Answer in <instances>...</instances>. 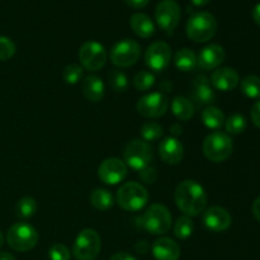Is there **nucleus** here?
<instances>
[{"label":"nucleus","mask_w":260,"mask_h":260,"mask_svg":"<svg viewBox=\"0 0 260 260\" xmlns=\"http://www.w3.org/2000/svg\"><path fill=\"white\" fill-rule=\"evenodd\" d=\"M83 73L84 69L80 65H78V63H70V65H68L63 69L62 78L66 84L74 85V84H78L83 79Z\"/></svg>","instance_id":"nucleus-34"},{"label":"nucleus","mask_w":260,"mask_h":260,"mask_svg":"<svg viewBox=\"0 0 260 260\" xmlns=\"http://www.w3.org/2000/svg\"><path fill=\"white\" fill-rule=\"evenodd\" d=\"M81 91L88 101L93 103H98L104 98L106 94V85L103 80L96 75L86 76L81 84Z\"/></svg>","instance_id":"nucleus-21"},{"label":"nucleus","mask_w":260,"mask_h":260,"mask_svg":"<svg viewBox=\"0 0 260 260\" xmlns=\"http://www.w3.org/2000/svg\"><path fill=\"white\" fill-rule=\"evenodd\" d=\"M172 112L180 121H188L194 114V104L185 96H175L172 102Z\"/></svg>","instance_id":"nucleus-23"},{"label":"nucleus","mask_w":260,"mask_h":260,"mask_svg":"<svg viewBox=\"0 0 260 260\" xmlns=\"http://www.w3.org/2000/svg\"><path fill=\"white\" fill-rule=\"evenodd\" d=\"M116 202L127 212H137L149 202V192L142 184L136 182L124 183L116 194Z\"/></svg>","instance_id":"nucleus-2"},{"label":"nucleus","mask_w":260,"mask_h":260,"mask_svg":"<svg viewBox=\"0 0 260 260\" xmlns=\"http://www.w3.org/2000/svg\"><path fill=\"white\" fill-rule=\"evenodd\" d=\"M210 81L217 90L230 91L239 85L240 78L233 68H220L213 71Z\"/></svg>","instance_id":"nucleus-18"},{"label":"nucleus","mask_w":260,"mask_h":260,"mask_svg":"<svg viewBox=\"0 0 260 260\" xmlns=\"http://www.w3.org/2000/svg\"><path fill=\"white\" fill-rule=\"evenodd\" d=\"M140 56H141V46L136 41L128 38L118 41L112 47L109 53L112 63L122 69L135 65L139 61Z\"/></svg>","instance_id":"nucleus-9"},{"label":"nucleus","mask_w":260,"mask_h":260,"mask_svg":"<svg viewBox=\"0 0 260 260\" xmlns=\"http://www.w3.org/2000/svg\"><path fill=\"white\" fill-rule=\"evenodd\" d=\"M203 154L210 161L222 162L231 156L234 144L228 134L221 131L211 132L203 141Z\"/></svg>","instance_id":"nucleus-4"},{"label":"nucleus","mask_w":260,"mask_h":260,"mask_svg":"<svg viewBox=\"0 0 260 260\" xmlns=\"http://www.w3.org/2000/svg\"><path fill=\"white\" fill-rule=\"evenodd\" d=\"M15 53V45L10 38L0 36V61L12 58Z\"/></svg>","instance_id":"nucleus-35"},{"label":"nucleus","mask_w":260,"mask_h":260,"mask_svg":"<svg viewBox=\"0 0 260 260\" xmlns=\"http://www.w3.org/2000/svg\"><path fill=\"white\" fill-rule=\"evenodd\" d=\"M226 131L231 135H240L246 128V119L241 114H231L228 119H225Z\"/></svg>","instance_id":"nucleus-31"},{"label":"nucleus","mask_w":260,"mask_h":260,"mask_svg":"<svg viewBox=\"0 0 260 260\" xmlns=\"http://www.w3.org/2000/svg\"><path fill=\"white\" fill-rule=\"evenodd\" d=\"M129 25H131L135 35L141 38H150L155 33L154 22L149 15L144 14V13H135L129 18Z\"/></svg>","instance_id":"nucleus-22"},{"label":"nucleus","mask_w":260,"mask_h":260,"mask_svg":"<svg viewBox=\"0 0 260 260\" xmlns=\"http://www.w3.org/2000/svg\"><path fill=\"white\" fill-rule=\"evenodd\" d=\"M124 2L128 7L134 8V9H142L149 4L150 0H124Z\"/></svg>","instance_id":"nucleus-39"},{"label":"nucleus","mask_w":260,"mask_h":260,"mask_svg":"<svg viewBox=\"0 0 260 260\" xmlns=\"http://www.w3.org/2000/svg\"><path fill=\"white\" fill-rule=\"evenodd\" d=\"M48 256L51 260H70V250L63 244H53L48 250Z\"/></svg>","instance_id":"nucleus-36"},{"label":"nucleus","mask_w":260,"mask_h":260,"mask_svg":"<svg viewBox=\"0 0 260 260\" xmlns=\"http://www.w3.org/2000/svg\"><path fill=\"white\" fill-rule=\"evenodd\" d=\"M37 211V202L32 197H23L15 206V215L22 220L30 218Z\"/></svg>","instance_id":"nucleus-27"},{"label":"nucleus","mask_w":260,"mask_h":260,"mask_svg":"<svg viewBox=\"0 0 260 260\" xmlns=\"http://www.w3.org/2000/svg\"><path fill=\"white\" fill-rule=\"evenodd\" d=\"M225 50L220 45H208L197 56V63L202 70H215L225 61Z\"/></svg>","instance_id":"nucleus-16"},{"label":"nucleus","mask_w":260,"mask_h":260,"mask_svg":"<svg viewBox=\"0 0 260 260\" xmlns=\"http://www.w3.org/2000/svg\"><path fill=\"white\" fill-rule=\"evenodd\" d=\"M102 249V239L93 229H84L76 236L73 255L76 260H95Z\"/></svg>","instance_id":"nucleus-7"},{"label":"nucleus","mask_w":260,"mask_h":260,"mask_svg":"<svg viewBox=\"0 0 260 260\" xmlns=\"http://www.w3.org/2000/svg\"><path fill=\"white\" fill-rule=\"evenodd\" d=\"M159 156L167 164L177 165L184 157V146L177 137H167L159 145Z\"/></svg>","instance_id":"nucleus-17"},{"label":"nucleus","mask_w":260,"mask_h":260,"mask_svg":"<svg viewBox=\"0 0 260 260\" xmlns=\"http://www.w3.org/2000/svg\"><path fill=\"white\" fill-rule=\"evenodd\" d=\"M180 7L175 0H161L155 9V19L159 27L172 35L180 20Z\"/></svg>","instance_id":"nucleus-12"},{"label":"nucleus","mask_w":260,"mask_h":260,"mask_svg":"<svg viewBox=\"0 0 260 260\" xmlns=\"http://www.w3.org/2000/svg\"><path fill=\"white\" fill-rule=\"evenodd\" d=\"M172 222L170 211L160 203L150 206L141 218L144 229L152 235H165L172 228Z\"/></svg>","instance_id":"nucleus-6"},{"label":"nucleus","mask_w":260,"mask_h":260,"mask_svg":"<svg viewBox=\"0 0 260 260\" xmlns=\"http://www.w3.org/2000/svg\"><path fill=\"white\" fill-rule=\"evenodd\" d=\"M241 91L248 98L258 99L260 98V78L256 75H249L241 80Z\"/></svg>","instance_id":"nucleus-28"},{"label":"nucleus","mask_w":260,"mask_h":260,"mask_svg":"<svg viewBox=\"0 0 260 260\" xmlns=\"http://www.w3.org/2000/svg\"><path fill=\"white\" fill-rule=\"evenodd\" d=\"M231 215L221 206H212L203 212V223L213 233H222L231 226Z\"/></svg>","instance_id":"nucleus-15"},{"label":"nucleus","mask_w":260,"mask_h":260,"mask_svg":"<svg viewBox=\"0 0 260 260\" xmlns=\"http://www.w3.org/2000/svg\"><path fill=\"white\" fill-rule=\"evenodd\" d=\"M251 210H253L254 217H255L260 222V197H258L255 201H254L253 208H251Z\"/></svg>","instance_id":"nucleus-41"},{"label":"nucleus","mask_w":260,"mask_h":260,"mask_svg":"<svg viewBox=\"0 0 260 260\" xmlns=\"http://www.w3.org/2000/svg\"><path fill=\"white\" fill-rule=\"evenodd\" d=\"M155 84V75L150 71H140L134 78V86L139 91H146Z\"/></svg>","instance_id":"nucleus-32"},{"label":"nucleus","mask_w":260,"mask_h":260,"mask_svg":"<svg viewBox=\"0 0 260 260\" xmlns=\"http://www.w3.org/2000/svg\"><path fill=\"white\" fill-rule=\"evenodd\" d=\"M253 19H254V22H255L256 24H258L260 27V3H259V4H256L255 7H254Z\"/></svg>","instance_id":"nucleus-42"},{"label":"nucleus","mask_w":260,"mask_h":260,"mask_svg":"<svg viewBox=\"0 0 260 260\" xmlns=\"http://www.w3.org/2000/svg\"><path fill=\"white\" fill-rule=\"evenodd\" d=\"M169 108V101L162 93L155 91L144 95L137 101L136 109L140 116L145 118H159L167 113Z\"/></svg>","instance_id":"nucleus-11"},{"label":"nucleus","mask_w":260,"mask_h":260,"mask_svg":"<svg viewBox=\"0 0 260 260\" xmlns=\"http://www.w3.org/2000/svg\"><path fill=\"white\" fill-rule=\"evenodd\" d=\"M202 122L207 128L218 129L225 123V114L216 107H208L202 112Z\"/></svg>","instance_id":"nucleus-26"},{"label":"nucleus","mask_w":260,"mask_h":260,"mask_svg":"<svg viewBox=\"0 0 260 260\" xmlns=\"http://www.w3.org/2000/svg\"><path fill=\"white\" fill-rule=\"evenodd\" d=\"M91 206L98 211H107L113 206L114 198L109 190L104 189V188H96L90 193Z\"/></svg>","instance_id":"nucleus-25"},{"label":"nucleus","mask_w":260,"mask_h":260,"mask_svg":"<svg viewBox=\"0 0 260 260\" xmlns=\"http://www.w3.org/2000/svg\"><path fill=\"white\" fill-rule=\"evenodd\" d=\"M0 260H15V256L8 251H0Z\"/></svg>","instance_id":"nucleus-44"},{"label":"nucleus","mask_w":260,"mask_h":260,"mask_svg":"<svg viewBox=\"0 0 260 260\" xmlns=\"http://www.w3.org/2000/svg\"><path fill=\"white\" fill-rule=\"evenodd\" d=\"M194 230V223L188 216H182L177 220L174 225V235L180 240H187L190 238Z\"/></svg>","instance_id":"nucleus-29"},{"label":"nucleus","mask_w":260,"mask_h":260,"mask_svg":"<svg viewBox=\"0 0 260 260\" xmlns=\"http://www.w3.org/2000/svg\"><path fill=\"white\" fill-rule=\"evenodd\" d=\"M8 245L15 251H29L37 245L38 233L27 222H17L10 226L7 234Z\"/></svg>","instance_id":"nucleus-5"},{"label":"nucleus","mask_w":260,"mask_h":260,"mask_svg":"<svg viewBox=\"0 0 260 260\" xmlns=\"http://www.w3.org/2000/svg\"><path fill=\"white\" fill-rule=\"evenodd\" d=\"M109 260H137L134 255L126 253V251H119V253H116L112 255V258Z\"/></svg>","instance_id":"nucleus-40"},{"label":"nucleus","mask_w":260,"mask_h":260,"mask_svg":"<svg viewBox=\"0 0 260 260\" xmlns=\"http://www.w3.org/2000/svg\"><path fill=\"white\" fill-rule=\"evenodd\" d=\"M108 80H109V85H111V88L113 89L114 91H119V93H122V91L127 90V88H128V79H127L126 74L121 70L114 69V70L109 71Z\"/></svg>","instance_id":"nucleus-30"},{"label":"nucleus","mask_w":260,"mask_h":260,"mask_svg":"<svg viewBox=\"0 0 260 260\" xmlns=\"http://www.w3.org/2000/svg\"><path fill=\"white\" fill-rule=\"evenodd\" d=\"M108 53L104 46L96 41H88L79 50L81 68L88 71H99L104 68Z\"/></svg>","instance_id":"nucleus-10"},{"label":"nucleus","mask_w":260,"mask_h":260,"mask_svg":"<svg viewBox=\"0 0 260 260\" xmlns=\"http://www.w3.org/2000/svg\"><path fill=\"white\" fill-rule=\"evenodd\" d=\"M123 157L127 167L140 172L151 164L154 159V150L150 146L149 142L134 140L124 149Z\"/></svg>","instance_id":"nucleus-8"},{"label":"nucleus","mask_w":260,"mask_h":260,"mask_svg":"<svg viewBox=\"0 0 260 260\" xmlns=\"http://www.w3.org/2000/svg\"><path fill=\"white\" fill-rule=\"evenodd\" d=\"M151 250L156 260H178L180 258V246L170 238H159L155 240Z\"/></svg>","instance_id":"nucleus-19"},{"label":"nucleus","mask_w":260,"mask_h":260,"mask_svg":"<svg viewBox=\"0 0 260 260\" xmlns=\"http://www.w3.org/2000/svg\"><path fill=\"white\" fill-rule=\"evenodd\" d=\"M140 178H141L142 182L147 183V184H152V183L156 182L157 179V172L154 167L149 165V167L144 168L142 170L139 172Z\"/></svg>","instance_id":"nucleus-37"},{"label":"nucleus","mask_w":260,"mask_h":260,"mask_svg":"<svg viewBox=\"0 0 260 260\" xmlns=\"http://www.w3.org/2000/svg\"><path fill=\"white\" fill-rule=\"evenodd\" d=\"M174 200L177 207L188 217H196L205 212L207 206V194L200 183L196 180H183L175 189Z\"/></svg>","instance_id":"nucleus-1"},{"label":"nucleus","mask_w":260,"mask_h":260,"mask_svg":"<svg viewBox=\"0 0 260 260\" xmlns=\"http://www.w3.org/2000/svg\"><path fill=\"white\" fill-rule=\"evenodd\" d=\"M193 99L200 106H207L215 101V91L211 88L207 76L198 75L193 81Z\"/></svg>","instance_id":"nucleus-20"},{"label":"nucleus","mask_w":260,"mask_h":260,"mask_svg":"<svg viewBox=\"0 0 260 260\" xmlns=\"http://www.w3.org/2000/svg\"><path fill=\"white\" fill-rule=\"evenodd\" d=\"M250 117L253 123L255 124L258 128H260V101L256 102V103L253 106V108H251Z\"/></svg>","instance_id":"nucleus-38"},{"label":"nucleus","mask_w":260,"mask_h":260,"mask_svg":"<svg viewBox=\"0 0 260 260\" xmlns=\"http://www.w3.org/2000/svg\"><path fill=\"white\" fill-rule=\"evenodd\" d=\"M128 167L126 162L117 157H109L102 161L98 168V177L103 183L108 185H116L123 182L127 177Z\"/></svg>","instance_id":"nucleus-13"},{"label":"nucleus","mask_w":260,"mask_h":260,"mask_svg":"<svg viewBox=\"0 0 260 260\" xmlns=\"http://www.w3.org/2000/svg\"><path fill=\"white\" fill-rule=\"evenodd\" d=\"M172 134L174 135V136H178V135L182 134V127L179 126V124H174V126L172 127Z\"/></svg>","instance_id":"nucleus-45"},{"label":"nucleus","mask_w":260,"mask_h":260,"mask_svg":"<svg viewBox=\"0 0 260 260\" xmlns=\"http://www.w3.org/2000/svg\"><path fill=\"white\" fill-rule=\"evenodd\" d=\"M3 245H4V235H3V233L0 231V248H2Z\"/></svg>","instance_id":"nucleus-47"},{"label":"nucleus","mask_w":260,"mask_h":260,"mask_svg":"<svg viewBox=\"0 0 260 260\" xmlns=\"http://www.w3.org/2000/svg\"><path fill=\"white\" fill-rule=\"evenodd\" d=\"M185 30L193 42L205 43L215 37L217 32V20L208 12L194 13L188 19Z\"/></svg>","instance_id":"nucleus-3"},{"label":"nucleus","mask_w":260,"mask_h":260,"mask_svg":"<svg viewBox=\"0 0 260 260\" xmlns=\"http://www.w3.org/2000/svg\"><path fill=\"white\" fill-rule=\"evenodd\" d=\"M172 88H173V84L170 83V81H162L161 84H160V89L164 91H172Z\"/></svg>","instance_id":"nucleus-43"},{"label":"nucleus","mask_w":260,"mask_h":260,"mask_svg":"<svg viewBox=\"0 0 260 260\" xmlns=\"http://www.w3.org/2000/svg\"><path fill=\"white\" fill-rule=\"evenodd\" d=\"M174 63L180 71H193L198 66L197 55L190 48H182L175 53Z\"/></svg>","instance_id":"nucleus-24"},{"label":"nucleus","mask_w":260,"mask_h":260,"mask_svg":"<svg viewBox=\"0 0 260 260\" xmlns=\"http://www.w3.org/2000/svg\"><path fill=\"white\" fill-rule=\"evenodd\" d=\"M141 135L144 137L145 141H156V140L161 139L164 135V129L156 122H146L142 124L141 127Z\"/></svg>","instance_id":"nucleus-33"},{"label":"nucleus","mask_w":260,"mask_h":260,"mask_svg":"<svg viewBox=\"0 0 260 260\" xmlns=\"http://www.w3.org/2000/svg\"><path fill=\"white\" fill-rule=\"evenodd\" d=\"M172 61V48L167 42L151 43L145 52V63L154 71H162Z\"/></svg>","instance_id":"nucleus-14"},{"label":"nucleus","mask_w":260,"mask_h":260,"mask_svg":"<svg viewBox=\"0 0 260 260\" xmlns=\"http://www.w3.org/2000/svg\"><path fill=\"white\" fill-rule=\"evenodd\" d=\"M210 2L211 0H192V3L196 5V7H203V5L208 4Z\"/></svg>","instance_id":"nucleus-46"}]
</instances>
